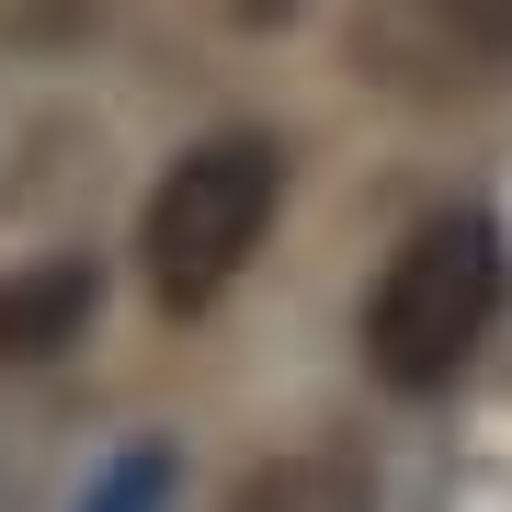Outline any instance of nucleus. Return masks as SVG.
I'll return each instance as SVG.
<instances>
[{
    "mask_svg": "<svg viewBox=\"0 0 512 512\" xmlns=\"http://www.w3.org/2000/svg\"><path fill=\"white\" fill-rule=\"evenodd\" d=\"M228 512H376V490H365L353 456H285V467H262Z\"/></svg>",
    "mask_w": 512,
    "mask_h": 512,
    "instance_id": "20e7f679",
    "label": "nucleus"
},
{
    "mask_svg": "<svg viewBox=\"0 0 512 512\" xmlns=\"http://www.w3.org/2000/svg\"><path fill=\"white\" fill-rule=\"evenodd\" d=\"M80 512H171V456H160V444L114 456V478H103V490L80 501Z\"/></svg>",
    "mask_w": 512,
    "mask_h": 512,
    "instance_id": "39448f33",
    "label": "nucleus"
},
{
    "mask_svg": "<svg viewBox=\"0 0 512 512\" xmlns=\"http://www.w3.org/2000/svg\"><path fill=\"white\" fill-rule=\"evenodd\" d=\"M92 262H35V274L0 285V365H35V353H69L92 330Z\"/></svg>",
    "mask_w": 512,
    "mask_h": 512,
    "instance_id": "7ed1b4c3",
    "label": "nucleus"
},
{
    "mask_svg": "<svg viewBox=\"0 0 512 512\" xmlns=\"http://www.w3.org/2000/svg\"><path fill=\"white\" fill-rule=\"evenodd\" d=\"M444 23H456L467 46H490V57H512V0H433Z\"/></svg>",
    "mask_w": 512,
    "mask_h": 512,
    "instance_id": "423d86ee",
    "label": "nucleus"
},
{
    "mask_svg": "<svg viewBox=\"0 0 512 512\" xmlns=\"http://www.w3.org/2000/svg\"><path fill=\"white\" fill-rule=\"evenodd\" d=\"M285 194V148L274 137H205L194 160H171V183L148 194V285L160 308H217L239 285V262L262 251Z\"/></svg>",
    "mask_w": 512,
    "mask_h": 512,
    "instance_id": "f03ea898",
    "label": "nucleus"
},
{
    "mask_svg": "<svg viewBox=\"0 0 512 512\" xmlns=\"http://www.w3.org/2000/svg\"><path fill=\"white\" fill-rule=\"evenodd\" d=\"M501 228L490 217H433L410 239L399 262H387L376 308H365V365L399 387V399H433V387L467 376V353L490 342L501 319Z\"/></svg>",
    "mask_w": 512,
    "mask_h": 512,
    "instance_id": "f257e3e1",
    "label": "nucleus"
}]
</instances>
